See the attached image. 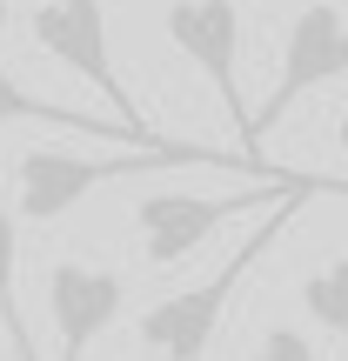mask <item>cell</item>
<instances>
[{
  "label": "cell",
  "mask_w": 348,
  "mask_h": 361,
  "mask_svg": "<svg viewBox=\"0 0 348 361\" xmlns=\"http://www.w3.org/2000/svg\"><path fill=\"white\" fill-rule=\"evenodd\" d=\"M322 194H335V180H315V174H301L295 188L282 194V201L268 207V221H255V234H248L241 247H234L228 261H221L208 281H194V288H181V295L168 301H155V308L134 322V335H141V348L155 355V361H208V348H215V335H221V314H228V301H234V288L248 281V268H255L261 255H268L275 241H282V228L301 214L308 201H322Z\"/></svg>",
  "instance_id": "cell-1"
},
{
  "label": "cell",
  "mask_w": 348,
  "mask_h": 361,
  "mask_svg": "<svg viewBox=\"0 0 348 361\" xmlns=\"http://www.w3.org/2000/svg\"><path fill=\"white\" fill-rule=\"evenodd\" d=\"M248 154H208V147H134V154H67V147H27L13 161V214L20 221H61L88 201L94 188L128 174H168V168H234Z\"/></svg>",
  "instance_id": "cell-2"
},
{
  "label": "cell",
  "mask_w": 348,
  "mask_h": 361,
  "mask_svg": "<svg viewBox=\"0 0 348 361\" xmlns=\"http://www.w3.org/2000/svg\"><path fill=\"white\" fill-rule=\"evenodd\" d=\"M342 74H348V20H342L335 0H308V7L295 13V27H288V40H282L275 87L261 94V107L248 114V141H241V154H248V161H261L255 147L268 141V128H282L295 101L322 94L328 80H342Z\"/></svg>",
  "instance_id": "cell-3"
},
{
  "label": "cell",
  "mask_w": 348,
  "mask_h": 361,
  "mask_svg": "<svg viewBox=\"0 0 348 361\" xmlns=\"http://www.w3.org/2000/svg\"><path fill=\"white\" fill-rule=\"evenodd\" d=\"M295 180L301 174H282V168H275V174H255L248 188H234V194H148V201L134 207L141 261H148V268H181V261H188L215 228H228V221L248 214V207H275Z\"/></svg>",
  "instance_id": "cell-4"
},
{
  "label": "cell",
  "mask_w": 348,
  "mask_h": 361,
  "mask_svg": "<svg viewBox=\"0 0 348 361\" xmlns=\"http://www.w3.org/2000/svg\"><path fill=\"white\" fill-rule=\"evenodd\" d=\"M27 34H34V47L47 54V61L74 67V74L107 101V114L148 128V121L134 114V94H128V80H121L114 54H107V7L101 0H40V7L27 13Z\"/></svg>",
  "instance_id": "cell-5"
},
{
  "label": "cell",
  "mask_w": 348,
  "mask_h": 361,
  "mask_svg": "<svg viewBox=\"0 0 348 361\" xmlns=\"http://www.w3.org/2000/svg\"><path fill=\"white\" fill-rule=\"evenodd\" d=\"M168 40L194 74L215 87V101L228 107L234 141H248V114L241 101V7L234 0H174L168 7Z\"/></svg>",
  "instance_id": "cell-6"
},
{
  "label": "cell",
  "mask_w": 348,
  "mask_h": 361,
  "mask_svg": "<svg viewBox=\"0 0 348 361\" xmlns=\"http://www.w3.org/2000/svg\"><path fill=\"white\" fill-rule=\"evenodd\" d=\"M128 308V274L121 268H94V261H54L47 268V322L61 355L54 361H88V348L121 322Z\"/></svg>",
  "instance_id": "cell-7"
},
{
  "label": "cell",
  "mask_w": 348,
  "mask_h": 361,
  "mask_svg": "<svg viewBox=\"0 0 348 361\" xmlns=\"http://www.w3.org/2000/svg\"><path fill=\"white\" fill-rule=\"evenodd\" d=\"M13 121H47V128H74V134H88V141H128V147H161L168 141L161 128H134V121H121V114H74V107H61V101H40V94H27L20 80L0 67V128H13Z\"/></svg>",
  "instance_id": "cell-8"
},
{
  "label": "cell",
  "mask_w": 348,
  "mask_h": 361,
  "mask_svg": "<svg viewBox=\"0 0 348 361\" xmlns=\"http://www.w3.org/2000/svg\"><path fill=\"white\" fill-rule=\"evenodd\" d=\"M0 328H7L13 361H40L34 335H27V314H20V214L13 207H0Z\"/></svg>",
  "instance_id": "cell-9"
},
{
  "label": "cell",
  "mask_w": 348,
  "mask_h": 361,
  "mask_svg": "<svg viewBox=\"0 0 348 361\" xmlns=\"http://www.w3.org/2000/svg\"><path fill=\"white\" fill-rule=\"evenodd\" d=\"M301 314H308V322H322L328 335L348 341V255H335L322 274H308V281H301Z\"/></svg>",
  "instance_id": "cell-10"
},
{
  "label": "cell",
  "mask_w": 348,
  "mask_h": 361,
  "mask_svg": "<svg viewBox=\"0 0 348 361\" xmlns=\"http://www.w3.org/2000/svg\"><path fill=\"white\" fill-rule=\"evenodd\" d=\"M248 361H322V355H315V341L301 335V328L282 322V328H268V335L248 348Z\"/></svg>",
  "instance_id": "cell-11"
},
{
  "label": "cell",
  "mask_w": 348,
  "mask_h": 361,
  "mask_svg": "<svg viewBox=\"0 0 348 361\" xmlns=\"http://www.w3.org/2000/svg\"><path fill=\"white\" fill-rule=\"evenodd\" d=\"M0 27H7V7H0Z\"/></svg>",
  "instance_id": "cell-12"
},
{
  "label": "cell",
  "mask_w": 348,
  "mask_h": 361,
  "mask_svg": "<svg viewBox=\"0 0 348 361\" xmlns=\"http://www.w3.org/2000/svg\"><path fill=\"white\" fill-rule=\"evenodd\" d=\"M0 341H7V328H0Z\"/></svg>",
  "instance_id": "cell-13"
}]
</instances>
